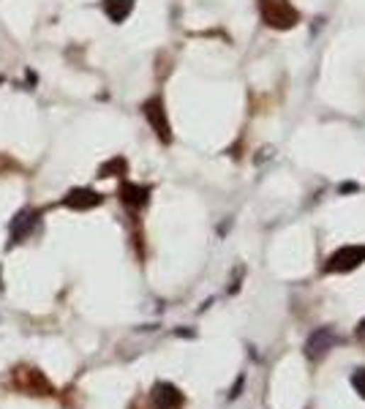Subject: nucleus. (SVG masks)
<instances>
[{"label": "nucleus", "mask_w": 365, "mask_h": 409, "mask_svg": "<svg viewBox=\"0 0 365 409\" xmlns=\"http://www.w3.org/2000/svg\"><path fill=\"white\" fill-rule=\"evenodd\" d=\"M365 262V246H344V249L332 251L325 262L327 273H349L354 267H360Z\"/></svg>", "instance_id": "f03ea898"}, {"label": "nucleus", "mask_w": 365, "mask_h": 409, "mask_svg": "<svg viewBox=\"0 0 365 409\" xmlns=\"http://www.w3.org/2000/svg\"><path fill=\"white\" fill-rule=\"evenodd\" d=\"M352 388L365 398V369H354L352 371Z\"/></svg>", "instance_id": "f8f14e48"}, {"label": "nucleus", "mask_w": 365, "mask_h": 409, "mask_svg": "<svg viewBox=\"0 0 365 409\" xmlns=\"http://www.w3.org/2000/svg\"><path fill=\"white\" fill-rule=\"evenodd\" d=\"M120 199L125 208L131 211H142L150 199V189L147 186H140V183H123L120 186Z\"/></svg>", "instance_id": "6e6552de"}, {"label": "nucleus", "mask_w": 365, "mask_h": 409, "mask_svg": "<svg viewBox=\"0 0 365 409\" xmlns=\"http://www.w3.org/2000/svg\"><path fill=\"white\" fill-rule=\"evenodd\" d=\"M101 202H104V196L99 191H93V189H74V191L63 196V205L74 208V211H87V208H96Z\"/></svg>", "instance_id": "0eeeda50"}, {"label": "nucleus", "mask_w": 365, "mask_h": 409, "mask_svg": "<svg viewBox=\"0 0 365 409\" xmlns=\"http://www.w3.org/2000/svg\"><path fill=\"white\" fill-rule=\"evenodd\" d=\"M131 9H134V0H104V11L112 22H123L131 14Z\"/></svg>", "instance_id": "9d476101"}, {"label": "nucleus", "mask_w": 365, "mask_h": 409, "mask_svg": "<svg viewBox=\"0 0 365 409\" xmlns=\"http://www.w3.org/2000/svg\"><path fill=\"white\" fill-rule=\"evenodd\" d=\"M354 336H357V338H363V341H365V320L360 322V327L354 330Z\"/></svg>", "instance_id": "ddd939ff"}, {"label": "nucleus", "mask_w": 365, "mask_h": 409, "mask_svg": "<svg viewBox=\"0 0 365 409\" xmlns=\"http://www.w3.org/2000/svg\"><path fill=\"white\" fill-rule=\"evenodd\" d=\"M125 169H128V164H125V159H120V156H115V159H109L101 167V172H99V178H120V175H125Z\"/></svg>", "instance_id": "9b49d317"}, {"label": "nucleus", "mask_w": 365, "mask_h": 409, "mask_svg": "<svg viewBox=\"0 0 365 409\" xmlns=\"http://www.w3.org/2000/svg\"><path fill=\"white\" fill-rule=\"evenodd\" d=\"M14 379H17V388L28 393H35V396H50L52 393V385L44 379V374L35 371V369H17L14 371Z\"/></svg>", "instance_id": "39448f33"}, {"label": "nucleus", "mask_w": 365, "mask_h": 409, "mask_svg": "<svg viewBox=\"0 0 365 409\" xmlns=\"http://www.w3.org/2000/svg\"><path fill=\"white\" fill-rule=\"evenodd\" d=\"M145 118H147V123L153 125V131H156V137L161 142H172V125H169V118H167V109H164V101L153 96V99H147L145 101Z\"/></svg>", "instance_id": "7ed1b4c3"}, {"label": "nucleus", "mask_w": 365, "mask_h": 409, "mask_svg": "<svg viewBox=\"0 0 365 409\" xmlns=\"http://www.w3.org/2000/svg\"><path fill=\"white\" fill-rule=\"evenodd\" d=\"M35 221H38V213H30V211H25V213H19L14 218V224H11V237H14V243H17L19 237H25L28 232L35 227Z\"/></svg>", "instance_id": "1a4fd4ad"}, {"label": "nucleus", "mask_w": 365, "mask_h": 409, "mask_svg": "<svg viewBox=\"0 0 365 409\" xmlns=\"http://www.w3.org/2000/svg\"><path fill=\"white\" fill-rule=\"evenodd\" d=\"M262 22L273 30H292L300 22V11L289 0H259Z\"/></svg>", "instance_id": "f257e3e1"}, {"label": "nucleus", "mask_w": 365, "mask_h": 409, "mask_svg": "<svg viewBox=\"0 0 365 409\" xmlns=\"http://www.w3.org/2000/svg\"><path fill=\"white\" fill-rule=\"evenodd\" d=\"M150 398H153L156 409H177L183 404V393L177 391L174 385H169V382H158L153 393H150Z\"/></svg>", "instance_id": "423d86ee"}, {"label": "nucleus", "mask_w": 365, "mask_h": 409, "mask_svg": "<svg viewBox=\"0 0 365 409\" xmlns=\"http://www.w3.org/2000/svg\"><path fill=\"white\" fill-rule=\"evenodd\" d=\"M338 344V333L332 327H316L305 341V355L311 360H322Z\"/></svg>", "instance_id": "20e7f679"}]
</instances>
